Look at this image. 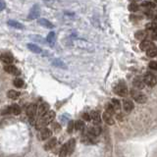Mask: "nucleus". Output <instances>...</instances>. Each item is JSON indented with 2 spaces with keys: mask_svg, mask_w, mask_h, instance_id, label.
<instances>
[{
  "mask_svg": "<svg viewBox=\"0 0 157 157\" xmlns=\"http://www.w3.org/2000/svg\"><path fill=\"white\" fill-rule=\"evenodd\" d=\"M55 119V112L53 111H48L45 115H43L42 117H40V119L37 122L36 125V129H44L46 128V126L48 124H50L53 122V120Z\"/></svg>",
  "mask_w": 157,
  "mask_h": 157,
  "instance_id": "obj_1",
  "label": "nucleus"
},
{
  "mask_svg": "<svg viewBox=\"0 0 157 157\" xmlns=\"http://www.w3.org/2000/svg\"><path fill=\"white\" fill-rule=\"evenodd\" d=\"M143 83L145 84H147L148 86H154L157 83V79L153 74L147 73L144 75V77H143Z\"/></svg>",
  "mask_w": 157,
  "mask_h": 157,
  "instance_id": "obj_2",
  "label": "nucleus"
},
{
  "mask_svg": "<svg viewBox=\"0 0 157 157\" xmlns=\"http://www.w3.org/2000/svg\"><path fill=\"white\" fill-rule=\"evenodd\" d=\"M114 93L120 96H126L127 93H128V88H127V86L124 83H120L114 88Z\"/></svg>",
  "mask_w": 157,
  "mask_h": 157,
  "instance_id": "obj_3",
  "label": "nucleus"
},
{
  "mask_svg": "<svg viewBox=\"0 0 157 157\" xmlns=\"http://www.w3.org/2000/svg\"><path fill=\"white\" fill-rule=\"evenodd\" d=\"M131 93H132V96L134 97V99L138 102V103L143 104V103H145L146 102V96L144 95V94L141 93L138 90H134L133 89V90L131 91Z\"/></svg>",
  "mask_w": 157,
  "mask_h": 157,
  "instance_id": "obj_4",
  "label": "nucleus"
},
{
  "mask_svg": "<svg viewBox=\"0 0 157 157\" xmlns=\"http://www.w3.org/2000/svg\"><path fill=\"white\" fill-rule=\"evenodd\" d=\"M40 15V9L37 5H34L32 8L31 9L29 13V16H28V19L29 20H34L36 18H38V16Z\"/></svg>",
  "mask_w": 157,
  "mask_h": 157,
  "instance_id": "obj_5",
  "label": "nucleus"
},
{
  "mask_svg": "<svg viewBox=\"0 0 157 157\" xmlns=\"http://www.w3.org/2000/svg\"><path fill=\"white\" fill-rule=\"evenodd\" d=\"M75 44H76L77 46L80 47V48H84V49H88V50H93V45H91L89 42L88 41H84L83 39H77V40H75Z\"/></svg>",
  "mask_w": 157,
  "mask_h": 157,
  "instance_id": "obj_6",
  "label": "nucleus"
},
{
  "mask_svg": "<svg viewBox=\"0 0 157 157\" xmlns=\"http://www.w3.org/2000/svg\"><path fill=\"white\" fill-rule=\"evenodd\" d=\"M0 61L7 66V65H12V63H13V61H14V58L11 54L3 53L0 55Z\"/></svg>",
  "mask_w": 157,
  "mask_h": 157,
  "instance_id": "obj_7",
  "label": "nucleus"
},
{
  "mask_svg": "<svg viewBox=\"0 0 157 157\" xmlns=\"http://www.w3.org/2000/svg\"><path fill=\"white\" fill-rule=\"evenodd\" d=\"M37 113V106L36 104L32 103L27 107V115H28L29 118H34V116L36 115Z\"/></svg>",
  "mask_w": 157,
  "mask_h": 157,
  "instance_id": "obj_8",
  "label": "nucleus"
},
{
  "mask_svg": "<svg viewBox=\"0 0 157 157\" xmlns=\"http://www.w3.org/2000/svg\"><path fill=\"white\" fill-rule=\"evenodd\" d=\"M155 45L153 44L152 41L150 40H143L141 42V44H139V48H141V50L143 51H147L149 50L150 48H152V47H154Z\"/></svg>",
  "mask_w": 157,
  "mask_h": 157,
  "instance_id": "obj_9",
  "label": "nucleus"
},
{
  "mask_svg": "<svg viewBox=\"0 0 157 157\" xmlns=\"http://www.w3.org/2000/svg\"><path fill=\"white\" fill-rule=\"evenodd\" d=\"M48 111H49V105L46 102H43V103H41L39 105V107H37V113H38V115L40 117L45 115Z\"/></svg>",
  "mask_w": 157,
  "mask_h": 157,
  "instance_id": "obj_10",
  "label": "nucleus"
},
{
  "mask_svg": "<svg viewBox=\"0 0 157 157\" xmlns=\"http://www.w3.org/2000/svg\"><path fill=\"white\" fill-rule=\"evenodd\" d=\"M101 134V128L99 126H93L88 129V134L91 136H97Z\"/></svg>",
  "mask_w": 157,
  "mask_h": 157,
  "instance_id": "obj_11",
  "label": "nucleus"
},
{
  "mask_svg": "<svg viewBox=\"0 0 157 157\" xmlns=\"http://www.w3.org/2000/svg\"><path fill=\"white\" fill-rule=\"evenodd\" d=\"M51 136H52V131L50 129L44 128L40 130V138L42 141H45V139L49 138Z\"/></svg>",
  "mask_w": 157,
  "mask_h": 157,
  "instance_id": "obj_12",
  "label": "nucleus"
},
{
  "mask_svg": "<svg viewBox=\"0 0 157 157\" xmlns=\"http://www.w3.org/2000/svg\"><path fill=\"white\" fill-rule=\"evenodd\" d=\"M4 71L8 74L11 75H19L20 72L19 70L14 66V65H7V66H4Z\"/></svg>",
  "mask_w": 157,
  "mask_h": 157,
  "instance_id": "obj_13",
  "label": "nucleus"
},
{
  "mask_svg": "<svg viewBox=\"0 0 157 157\" xmlns=\"http://www.w3.org/2000/svg\"><path fill=\"white\" fill-rule=\"evenodd\" d=\"M123 107L126 113H131L132 110L134 109V103L131 100H124L123 101Z\"/></svg>",
  "mask_w": 157,
  "mask_h": 157,
  "instance_id": "obj_14",
  "label": "nucleus"
},
{
  "mask_svg": "<svg viewBox=\"0 0 157 157\" xmlns=\"http://www.w3.org/2000/svg\"><path fill=\"white\" fill-rule=\"evenodd\" d=\"M89 115H90V119L93 121L94 124H99L101 122V116L100 114H99V112L93 111Z\"/></svg>",
  "mask_w": 157,
  "mask_h": 157,
  "instance_id": "obj_15",
  "label": "nucleus"
},
{
  "mask_svg": "<svg viewBox=\"0 0 157 157\" xmlns=\"http://www.w3.org/2000/svg\"><path fill=\"white\" fill-rule=\"evenodd\" d=\"M102 119H103V121L105 122L107 125H113V124L115 123L114 119L112 118V115L108 114L107 112H104L103 113V115H102Z\"/></svg>",
  "mask_w": 157,
  "mask_h": 157,
  "instance_id": "obj_16",
  "label": "nucleus"
},
{
  "mask_svg": "<svg viewBox=\"0 0 157 157\" xmlns=\"http://www.w3.org/2000/svg\"><path fill=\"white\" fill-rule=\"evenodd\" d=\"M67 147H68V154H72L74 152V149L76 147V141L74 138L70 139L67 143Z\"/></svg>",
  "mask_w": 157,
  "mask_h": 157,
  "instance_id": "obj_17",
  "label": "nucleus"
},
{
  "mask_svg": "<svg viewBox=\"0 0 157 157\" xmlns=\"http://www.w3.org/2000/svg\"><path fill=\"white\" fill-rule=\"evenodd\" d=\"M133 84H134V88H138V89H143V88H144L143 81H141V79H139V78L134 79V82H133Z\"/></svg>",
  "mask_w": 157,
  "mask_h": 157,
  "instance_id": "obj_18",
  "label": "nucleus"
},
{
  "mask_svg": "<svg viewBox=\"0 0 157 157\" xmlns=\"http://www.w3.org/2000/svg\"><path fill=\"white\" fill-rule=\"evenodd\" d=\"M38 23L40 24L42 27H44V28H47V29H53L54 28V26L52 25V23H50V22L46 19H39Z\"/></svg>",
  "mask_w": 157,
  "mask_h": 157,
  "instance_id": "obj_19",
  "label": "nucleus"
},
{
  "mask_svg": "<svg viewBox=\"0 0 157 157\" xmlns=\"http://www.w3.org/2000/svg\"><path fill=\"white\" fill-rule=\"evenodd\" d=\"M56 143H57V139L55 138H50L49 139L48 141H47V143L45 144V149L46 150H49V149H52L54 147V146L56 145Z\"/></svg>",
  "mask_w": 157,
  "mask_h": 157,
  "instance_id": "obj_20",
  "label": "nucleus"
},
{
  "mask_svg": "<svg viewBox=\"0 0 157 157\" xmlns=\"http://www.w3.org/2000/svg\"><path fill=\"white\" fill-rule=\"evenodd\" d=\"M55 38H56V34L54 32H50L48 34V36L46 37V40L48 41V43L50 44V45H54V43H55Z\"/></svg>",
  "mask_w": 157,
  "mask_h": 157,
  "instance_id": "obj_21",
  "label": "nucleus"
},
{
  "mask_svg": "<svg viewBox=\"0 0 157 157\" xmlns=\"http://www.w3.org/2000/svg\"><path fill=\"white\" fill-rule=\"evenodd\" d=\"M8 25L10 27H13L15 29H24V26L22 24H20L19 22L17 21H14V20H9L8 21Z\"/></svg>",
  "mask_w": 157,
  "mask_h": 157,
  "instance_id": "obj_22",
  "label": "nucleus"
},
{
  "mask_svg": "<svg viewBox=\"0 0 157 157\" xmlns=\"http://www.w3.org/2000/svg\"><path fill=\"white\" fill-rule=\"evenodd\" d=\"M28 48L31 51H32L34 53H41V49L40 47H38L36 45V44H34V43H28Z\"/></svg>",
  "mask_w": 157,
  "mask_h": 157,
  "instance_id": "obj_23",
  "label": "nucleus"
},
{
  "mask_svg": "<svg viewBox=\"0 0 157 157\" xmlns=\"http://www.w3.org/2000/svg\"><path fill=\"white\" fill-rule=\"evenodd\" d=\"M7 96H8L10 99H13V100H15V99H18L20 97V93L11 89V90H9L8 93H7Z\"/></svg>",
  "mask_w": 157,
  "mask_h": 157,
  "instance_id": "obj_24",
  "label": "nucleus"
},
{
  "mask_svg": "<svg viewBox=\"0 0 157 157\" xmlns=\"http://www.w3.org/2000/svg\"><path fill=\"white\" fill-rule=\"evenodd\" d=\"M111 105L112 107H113V109L116 111H119L121 109V103H120V101L118 100V99H116V98H113L112 99V101H111Z\"/></svg>",
  "mask_w": 157,
  "mask_h": 157,
  "instance_id": "obj_25",
  "label": "nucleus"
},
{
  "mask_svg": "<svg viewBox=\"0 0 157 157\" xmlns=\"http://www.w3.org/2000/svg\"><path fill=\"white\" fill-rule=\"evenodd\" d=\"M146 36H147V32H146L145 31H138V32H136V38L139 39V40H141V39L145 40Z\"/></svg>",
  "mask_w": 157,
  "mask_h": 157,
  "instance_id": "obj_26",
  "label": "nucleus"
},
{
  "mask_svg": "<svg viewBox=\"0 0 157 157\" xmlns=\"http://www.w3.org/2000/svg\"><path fill=\"white\" fill-rule=\"evenodd\" d=\"M10 108H11V113H13L14 115H19L20 113H21V107H20L18 104H12L11 106H10Z\"/></svg>",
  "mask_w": 157,
  "mask_h": 157,
  "instance_id": "obj_27",
  "label": "nucleus"
},
{
  "mask_svg": "<svg viewBox=\"0 0 157 157\" xmlns=\"http://www.w3.org/2000/svg\"><path fill=\"white\" fill-rule=\"evenodd\" d=\"M68 155V147H67V143H65L62 145V147L60 148L59 151V156L60 157H66Z\"/></svg>",
  "mask_w": 157,
  "mask_h": 157,
  "instance_id": "obj_28",
  "label": "nucleus"
},
{
  "mask_svg": "<svg viewBox=\"0 0 157 157\" xmlns=\"http://www.w3.org/2000/svg\"><path fill=\"white\" fill-rule=\"evenodd\" d=\"M84 127H86V125H84V121H82V120H79L75 123V129H76L77 131H84Z\"/></svg>",
  "mask_w": 157,
  "mask_h": 157,
  "instance_id": "obj_29",
  "label": "nucleus"
},
{
  "mask_svg": "<svg viewBox=\"0 0 157 157\" xmlns=\"http://www.w3.org/2000/svg\"><path fill=\"white\" fill-rule=\"evenodd\" d=\"M146 55L148 57H151V58H153V57H156L157 56V47L154 46L152 48H150L149 50L146 51Z\"/></svg>",
  "mask_w": 157,
  "mask_h": 157,
  "instance_id": "obj_30",
  "label": "nucleus"
},
{
  "mask_svg": "<svg viewBox=\"0 0 157 157\" xmlns=\"http://www.w3.org/2000/svg\"><path fill=\"white\" fill-rule=\"evenodd\" d=\"M24 84H25V82L23 81V79L16 78L14 80V86H16V88H23V86H24Z\"/></svg>",
  "mask_w": 157,
  "mask_h": 157,
  "instance_id": "obj_31",
  "label": "nucleus"
},
{
  "mask_svg": "<svg viewBox=\"0 0 157 157\" xmlns=\"http://www.w3.org/2000/svg\"><path fill=\"white\" fill-rule=\"evenodd\" d=\"M146 29L150 32H153L154 34H157V25L155 23H149L145 26Z\"/></svg>",
  "mask_w": 157,
  "mask_h": 157,
  "instance_id": "obj_32",
  "label": "nucleus"
},
{
  "mask_svg": "<svg viewBox=\"0 0 157 157\" xmlns=\"http://www.w3.org/2000/svg\"><path fill=\"white\" fill-rule=\"evenodd\" d=\"M52 64H53L54 66L60 67V68H62V69H67V66L64 64V62L59 60V59H55V60H53L52 61Z\"/></svg>",
  "mask_w": 157,
  "mask_h": 157,
  "instance_id": "obj_33",
  "label": "nucleus"
},
{
  "mask_svg": "<svg viewBox=\"0 0 157 157\" xmlns=\"http://www.w3.org/2000/svg\"><path fill=\"white\" fill-rule=\"evenodd\" d=\"M138 9H139V6L136 2H132V3L129 5V10L131 12H136L138 11Z\"/></svg>",
  "mask_w": 157,
  "mask_h": 157,
  "instance_id": "obj_34",
  "label": "nucleus"
},
{
  "mask_svg": "<svg viewBox=\"0 0 157 157\" xmlns=\"http://www.w3.org/2000/svg\"><path fill=\"white\" fill-rule=\"evenodd\" d=\"M141 6H144V7H146V8H150V9H153V8H155V6H156V4H155V2H148V1H145V2H143L141 3Z\"/></svg>",
  "mask_w": 157,
  "mask_h": 157,
  "instance_id": "obj_35",
  "label": "nucleus"
},
{
  "mask_svg": "<svg viewBox=\"0 0 157 157\" xmlns=\"http://www.w3.org/2000/svg\"><path fill=\"white\" fill-rule=\"evenodd\" d=\"M105 112H107L108 114H110V115H113V114L115 113V110L113 109V107H112L111 104L109 103L108 105H106V111Z\"/></svg>",
  "mask_w": 157,
  "mask_h": 157,
  "instance_id": "obj_36",
  "label": "nucleus"
},
{
  "mask_svg": "<svg viewBox=\"0 0 157 157\" xmlns=\"http://www.w3.org/2000/svg\"><path fill=\"white\" fill-rule=\"evenodd\" d=\"M74 129H75V122L74 121H70L69 124H68V128H67V131H68V133H72Z\"/></svg>",
  "mask_w": 157,
  "mask_h": 157,
  "instance_id": "obj_37",
  "label": "nucleus"
},
{
  "mask_svg": "<svg viewBox=\"0 0 157 157\" xmlns=\"http://www.w3.org/2000/svg\"><path fill=\"white\" fill-rule=\"evenodd\" d=\"M148 67H149V69L154 70V71H157V61H151V62H149Z\"/></svg>",
  "mask_w": 157,
  "mask_h": 157,
  "instance_id": "obj_38",
  "label": "nucleus"
},
{
  "mask_svg": "<svg viewBox=\"0 0 157 157\" xmlns=\"http://www.w3.org/2000/svg\"><path fill=\"white\" fill-rule=\"evenodd\" d=\"M9 113H11V108H10V106H6L5 108L2 109L1 111L2 115H4V114H9Z\"/></svg>",
  "mask_w": 157,
  "mask_h": 157,
  "instance_id": "obj_39",
  "label": "nucleus"
},
{
  "mask_svg": "<svg viewBox=\"0 0 157 157\" xmlns=\"http://www.w3.org/2000/svg\"><path fill=\"white\" fill-rule=\"evenodd\" d=\"M82 117H83L84 120V121H86V122H88V121H90V120H91V119H90V115H89L88 113H84V114H83V116H82Z\"/></svg>",
  "mask_w": 157,
  "mask_h": 157,
  "instance_id": "obj_40",
  "label": "nucleus"
},
{
  "mask_svg": "<svg viewBox=\"0 0 157 157\" xmlns=\"http://www.w3.org/2000/svg\"><path fill=\"white\" fill-rule=\"evenodd\" d=\"M5 6H6V5H5L4 2L0 1V11H2V10H3V9L5 8Z\"/></svg>",
  "mask_w": 157,
  "mask_h": 157,
  "instance_id": "obj_41",
  "label": "nucleus"
},
{
  "mask_svg": "<svg viewBox=\"0 0 157 157\" xmlns=\"http://www.w3.org/2000/svg\"><path fill=\"white\" fill-rule=\"evenodd\" d=\"M117 119L119 121H123V115L122 114H117Z\"/></svg>",
  "mask_w": 157,
  "mask_h": 157,
  "instance_id": "obj_42",
  "label": "nucleus"
},
{
  "mask_svg": "<svg viewBox=\"0 0 157 157\" xmlns=\"http://www.w3.org/2000/svg\"><path fill=\"white\" fill-rule=\"evenodd\" d=\"M151 38H152L153 40H157V34H153L152 36H151Z\"/></svg>",
  "mask_w": 157,
  "mask_h": 157,
  "instance_id": "obj_43",
  "label": "nucleus"
},
{
  "mask_svg": "<svg viewBox=\"0 0 157 157\" xmlns=\"http://www.w3.org/2000/svg\"><path fill=\"white\" fill-rule=\"evenodd\" d=\"M153 20H154V23H155L157 25V13L156 14H154V16H153Z\"/></svg>",
  "mask_w": 157,
  "mask_h": 157,
  "instance_id": "obj_44",
  "label": "nucleus"
},
{
  "mask_svg": "<svg viewBox=\"0 0 157 157\" xmlns=\"http://www.w3.org/2000/svg\"><path fill=\"white\" fill-rule=\"evenodd\" d=\"M53 128H54V129H59V128H60V126H59L58 124L54 123V124H53Z\"/></svg>",
  "mask_w": 157,
  "mask_h": 157,
  "instance_id": "obj_45",
  "label": "nucleus"
},
{
  "mask_svg": "<svg viewBox=\"0 0 157 157\" xmlns=\"http://www.w3.org/2000/svg\"><path fill=\"white\" fill-rule=\"evenodd\" d=\"M156 3H157V1H156V2H155V4H156Z\"/></svg>",
  "mask_w": 157,
  "mask_h": 157,
  "instance_id": "obj_46",
  "label": "nucleus"
}]
</instances>
